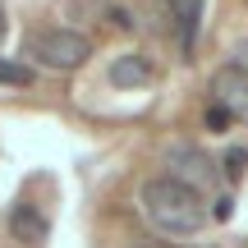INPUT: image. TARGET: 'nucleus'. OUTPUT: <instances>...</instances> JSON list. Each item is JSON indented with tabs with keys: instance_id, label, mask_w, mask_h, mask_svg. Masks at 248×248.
I'll use <instances>...</instances> for the list:
<instances>
[{
	"instance_id": "20e7f679",
	"label": "nucleus",
	"mask_w": 248,
	"mask_h": 248,
	"mask_svg": "<svg viewBox=\"0 0 248 248\" xmlns=\"http://www.w3.org/2000/svg\"><path fill=\"white\" fill-rule=\"evenodd\" d=\"M202 5H207V0H166L170 23H175L179 55H193V46H198V32H202Z\"/></svg>"
},
{
	"instance_id": "0eeeda50",
	"label": "nucleus",
	"mask_w": 248,
	"mask_h": 248,
	"mask_svg": "<svg viewBox=\"0 0 248 248\" xmlns=\"http://www.w3.org/2000/svg\"><path fill=\"white\" fill-rule=\"evenodd\" d=\"M216 106L230 110L234 120L248 115V74L244 69H221L216 74Z\"/></svg>"
},
{
	"instance_id": "f03ea898",
	"label": "nucleus",
	"mask_w": 248,
	"mask_h": 248,
	"mask_svg": "<svg viewBox=\"0 0 248 248\" xmlns=\"http://www.w3.org/2000/svg\"><path fill=\"white\" fill-rule=\"evenodd\" d=\"M32 55L46 64V69L69 74V69H78V64H88L92 42L83 32H74V28H51V32H37L32 37Z\"/></svg>"
},
{
	"instance_id": "1a4fd4ad",
	"label": "nucleus",
	"mask_w": 248,
	"mask_h": 248,
	"mask_svg": "<svg viewBox=\"0 0 248 248\" xmlns=\"http://www.w3.org/2000/svg\"><path fill=\"white\" fill-rule=\"evenodd\" d=\"M244 156H248L244 147H234V152H225V175H239V170H244Z\"/></svg>"
},
{
	"instance_id": "9d476101",
	"label": "nucleus",
	"mask_w": 248,
	"mask_h": 248,
	"mask_svg": "<svg viewBox=\"0 0 248 248\" xmlns=\"http://www.w3.org/2000/svg\"><path fill=\"white\" fill-rule=\"evenodd\" d=\"M230 120H234V115H230V110H221V106H212V110H207V124H212V129H225Z\"/></svg>"
},
{
	"instance_id": "39448f33",
	"label": "nucleus",
	"mask_w": 248,
	"mask_h": 248,
	"mask_svg": "<svg viewBox=\"0 0 248 248\" xmlns=\"http://www.w3.org/2000/svg\"><path fill=\"white\" fill-rule=\"evenodd\" d=\"M9 234H14L18 244H28V248H42L46 234H51V221H46L32 202H14L9 207Z\"/></svg>"
},
{
	"instance_id": "f257e3e1",
	"label": "nucleus",
	"mask_w": 248,
	"mask_h": 248,
	"mask_svg": "<svg viewBox=\"0 0 248 248\" xmlns=\"http://www.w3.org/2000/svg\"><path fill=\"white\" fill-rule=\"evenodd\" d=\"M138 207L147 216V225L156 234H170V239H193L212 225V212H207L202 193L179 179L161 175V179H142L138 188Z\"/></svg>"
},
{
	"instance_id": "7ed1b4c3",
	"label": "nucleus",
	"mask_w": 248,
	"mask_h": 248,
	"mask_svg": "<svg viewBox=\"0 0 248 248\" xmlns=\"http://www.w3.org/2000/svg\"><path fill=\"white\" fill-rule=\"evenodd\" d=\"M170 179H179V184L202 193V188L216 184V166H212V156L202 147H175L170 152Z\"/></svg>"
},
{
	"instance_id": "9b49d317",
	"label": "nucleus",
	"mask_w": 248,
	"mask_h": 248,
	"mask_svg": "<svg viewBox=\"0 0 248 248\" xmlns=\"http://www.w3.org/2000/svg\"><path fill=\"white\" fill-rule=\"evenodd\" d=\"M5 32H9V14L0 9V37H5Z\"/></svg>"
},
{
	"instance_id": "6e6552de",
	"label": "nucleus",
	"mask_w": 248,
	"mask_h": 248,
	"mask_svg": "<svg viewBox=\"0 0 248 248\" xmlns=\"http://www.w3.org/2000/svg\"><path fill=\"white\" fill-rule=\"evenodd\" d=\"M0 83H5V88H28V83H32V69H23V64H14V60H0Z\"/></svg>"
},
{
	"instance_id": "423d86ee",
	"label": "nucleus",
	"mask_w": 248,
	"mask_h": 248,
	"mask_svg": "<svg viewBox=\"0 0 248 248\" xmlns=\"http://www.w3.org/2000/svg\"><path fill=\"white\" fill-rule=\"evenodd\" d=\"M156 83V64L147 55H120L110 64V88H124V92H142Z\"/></svg>"
}]
</instances>
